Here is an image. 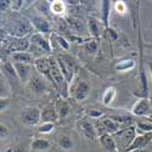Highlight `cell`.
<instances>
[{
    "mask_svg": "<svg viewBox=\"0 0 152 152\" xmlns=\"http://www.w3.org/2000/svg\"><path fill=\"white\" fill-rule=\"evenodd\" d=\"M113 139L116 141V145H117V148H118V152L121 151H126L132 142L134 141V139L136 137V129L135 126L130 125V126H126L124 129H121L119 132L112 134Z\"/></svg>",
    "mask_w": 152,
    "mask_h": 152,
    "instance_id": "cell-1",
    "label": "cell"
},
{
    "mask_svg": "<svg viewBox=\"0 0 152 152\" xmlns=\"http://www.w3.org/2000/svg\"><path fill=\"white\" fill-rule=\"evenodd\" d=\"M50 60V78H51L53 83L58 88L60 91H63V95L66 96V90H67V80L65 75L62 74V71L58 66L57 58L49 57Z\"/></svg>",
    "mask_w": 152,
    "mask_h": 152,
    "instance_id": "cell-2",
    "label": "cell"
},
{
    "mask_svg": "<svg viewBox=\"0 0 152 152\" xmlns=\"http://www.w3.org/2000/svg\"><path fill=\"white\" fill-rule=\"evenodd\" d=\"M21 122L26 125H37L42 121V111L37 107H27L21 113Z\"/></svg>",
    "mask_w": 152,
    "mask_h": 152,
    "instance_id": "cell-3",
    "label": "cell"
},
{
    "mask_svg": "<svg viewBox=\"0 0 152 152\" xmlns=\"http://www.w3.org/2000/svg\"><path fill=\"white\" fill-rule=\"evenodd\" d=\"M152 141V133H147V134H141L137 135L134 141L132 142V145L126 148L125 152H130V151H135V150H142L146 148V146Z\"/></svg>",
    "mask_w": 152,
    "mask_h": 152,
    "instance_id": "cell-4",
    "label": "cell"
},
{
    "mask_svg": "<svg viewBox=\"0 0 152 152\" xmlns=\"http://www.w3.org/2000/svg\"><path fill=\"white\" fill-rule=\"evenodd\" d=\"M28 85L32 89V91L35 93V94H43L48 89L46 80L38 74H32L31 79L28 80Z\"/></svg>",
    "mask_w": 152,
    "mask_h": 152,
    "instance_id": "cell-5",
    "label": "cell"
},
{
    "mask_svg": "<svg viewBox=\"0 0 152 152\" xmlns=\"http://www.w3.org/2000/svg\"><path fill=\"white\" fill-rule=\"evenodd\" d=\"M151 108V104H150V100L146 97H142L140 100H137L136 102L134 104L133 108H132V113L136 117H145L148 111Z\"/></svg>",
    "mask_w": 152,
    "mask_h": 152,
    "instance_id": "cell-6",
    "label": "cell"
},
{
    "mask_svg": "<svg viewBox=\"0 0 152 152\" xmlns=\"http://www.w3.org/2000/svg\"><path fill=\"white\" fill-rule=\"evenodd\" d=\"M33 31V24L27 22V21H20L15 24V27L11 29V34H14L16 38H22L28 35Z\"/></svg>",
    "mask_w": 152,
    "mask_h": 152,
    "instance_id": "cell-7",
    "label": "cell"
},
{
    "mask_svg": "<svg viewBox=\"0 0 152 152\" xmlns=\"http://www.w3.org/2000/svg\"><path fill=\"white\" fill-rule=\"evenodd\" d=\"M89 93H90V85L85 80L80 79L73 90V97L77 101H84L88 96H89Z\"/></svg>",
    "mask_w": 152,
    "mask_h": 152,
    "instance_id": "cell-8",
    "label": "cell"
},
{
    "mask_svg": "<svg viewBox=\"0 0 152 152\" xmlns=\"http://www.w3.org/2000/svg\"><path fill=\"white\" fill-rule=\"evenodd\" d=\"M14 63V67L16 69V73H17V77L24 82L27 83L31 77H32V65H26V63H16V62H12Z\"/></svg>",
    "mask_w": 152,
    "mask_h": 152,
    "instance_id": "cell-9",
    "label": "cell"
},
{
    "mask_svg": "<svg viewBox=\"0 0 152 152\" xmlns=\"http://www.w3.org/2000/svg\"><path fill=\"white\" fill-rule=\"evenodd\" d=\"M31 43H32V45L42 49L43 51H48V53H49L50 50H51L50 43L48 42V39H46V38H45L42 33H35V34H33L32 38H31Z\"/></svg>",
    "mask_w": 152,
    "mask_h": 152,
    "instance_id": "cell-10",
    "label": "cell"
},
{
    "mask_svg": "<svg viewBox=\"0 0 152 152\" xmlns=\"http://www.w3.org/2000/svg\"><path fill=\"white\" fill-rule=\"evenodd\" d=\"M58 119V115L57 111L55 108V106H45L42 110V121L43 123H55Z\"/></svg>",
    "mask_w": 152,
    "mask_h": 152,
    "instance_id": "cell-11",
    "label": "cell"
},
{
    "mask_svg": "<svg viewBox=\"0 0 152 152\" xmlns=\"http://www.w3.org/2000/svg\"><path fill=\"white\" fill-rule=\"evenodd\" d=\"M34 66H35L38 72L42 73L43 75H45V77H48L50 80H51V78H50V60H49V57L37 58L34 62Z\"/></svg>",
    "mask_w": 152,
    "mask_h": 152,
    "instance_id": "cell-12",
    "label": "cell"
},
{
    "mask_svg": "<svg viewBox=\"0 0 152 152\" xmlns=\"http://www.w3.org/2000/svg\"><path fill=\"white\" fill-rule=\"evenodd\" d=\"M80 132L89 139H93V140H95V139L99 136L97 135V132H96V128L95 125L89 122V121H82L80 122Z\"/></svg>",
    "mask_w": 152,
    "mask_h": 152,
    "instance_id": "cell-13",
    "label": "cell"
},
{
    "mask_svg": "<svg viewBox=\"0 0 152 152\" xmlns=\"http://www.w3.org/2000/svg\"><path fill=\"white\" fill-rule=\"evenodd\" d=\"M100 142L107 152H118L116 141L111 134H105L102 136H100Z\"/></svg>",
    "mask_w": 152,
    "mask_h": 152,
    "instance_id": "cell-14",
    "label": "cell"
},
{
    "mask_svg": "<svg viewBox=\"0 0 152 152\" xmlns=\"http://www.w3.org/2000/svg\"><path fill=\"white\" fill-rule=\"evenodd\" d=\"M31 48L29 43L26 39H21V38H16V39L10 44V50L12 54L15 53H26V50Z\"/></svg>",
    "mask_w": 152,
    "mask_h": 152,
    "instance_id": "cell-15",
    "label": "cell"
},
{
    "mask_svg": "<svg viewBox=\"0 0 152 152\" xmlns=\"http://www.w3.org/2000/svg\"><path fill=\"white\" fill-rule=\"evenodd\" d=\"M12 62L16 63H26V65H32L35 62L33 55L31 53H15L11 55Z\"/></svg>",
    "mask_w": 152,
    "mask_h": 152,
    "instance_id": "cell-16",
    "label": "cell"
},
{
    "mask_svg": "<svg viewBox=\"0 0 152 152\" xmlns=\"http://www.w3.org/2000/svg\"><path fill=\"white\" fill-rule=\"evenodd\" d=\"M55 108L57 111V115H58V118H66L68 117L69 112H71V107L68 105V102L66 100H57L56 104H55Z\"/></svg>",
    "mask_w": 152,
    "mask_h": 152,
    "instance_id": "cell-17",
    "label": "cell"
},
{
    "mask_svg": "<svg viewBox=\"0 0 152 152\" xmlns=\"http://www.w3.org/2000/svg\"><path fill=\"white\" fill-rule=\"evenodd\" d=\"M32 24L35 29L39 31V33H49L50 32V24L46 20H44L43 17H33L32 20Z\"/></svg>",
    "mask_w": 152,
    "mask_h": 152,
    "instance_id": "cell-18",
    "label": "cell"
},
{
    "mask_svg": "<svg viewBox=\"0 0 152 152\" xmlns=\"http://www.w3.org/2000/svg\"><path fill=\"white\" fill-rule=\"evenodd\" d=\"M31 147L34 151H48L50 147H51V144H50V141L45 140V139L35 137V139H33Z\"/></svg>",
    "mask_w": 152,
    "mask_h": 152,
    "instance_id": "cell-19",
    "label": "cell"
},
{
    "mask_svg": "<svg viewBox=\"0 0 152 152\" xmlns=\"http://www.w3.org/2000/svg\"><path fill=\"white\" fill-rule=\"evenodd\" d=\"M57 144H58V146L62 150H65V151H69V150L73 148V140H72V137L66 135V134H60L57 136Z\"/></svg>",
    "mask_w": 152,
    "mask_h": 152,
    "instance_id": "cell-20",
    "label": "cell"
},
{
    "mask_svg": "<svg viewBox=\"0 0 152 152\" xmlns=\"http://www.w3.org/2000/svg\"><path fill=\"white\" fill-rule=\"evenodd\" d=\"M116 97V88L113 86H110L107 89L104 91V95H102V104L104 106H110L113 100Z\"/></svg>",
    "mask_w": 152,
    "mask_h": 152,
    "instance_id": "cell-21",
    "label": "cell"
},
{
    "mask_svg": "<svg viewBox=\"0 0 152 152\" xmlns=\"http://www.w3.org/2000/svg\"><path fill=\"white\" fill-rule=\"evenodd\" d=\"M88 29H89L90 35H93L94 38L100 37V24L95 17H90L89 21H88Z\"/></svg>",
    "mask_w": 152,
    "mask_h": 152,
    "instance_id": "cell-22",
    "label": "cell"
},
{
    "mask_svg": "<svg viewBox=\"0 0 152 152\" xmlns=\"http://www.w3.org/2000/svg\"><path fill=\"white\" fill-rule=\"evenodd\" d=\"M136 126L139 130H141L144 134L152 133V121L146 119V118H140L136 122Z\"/></svg>",
    "mask_w": 152,
    "mask_h": 152,
    "instance_id": "cell-23",
    "label": "cell"
},
{
    "mask_svg": "<svg viewBox=\"0 0 152 152\" xmlns=\"http://www.w3.org/2000/svg\"><path fill=\"white\" fill-rule=\"evenodd\" d=\"M50 11H51L54 15H62V14H65V11H66V5L63 1L55 0V1H51V4H50Z\"/></svg>",
    "mask_w": 152,
    "mask_h": 152,
    "instance_id": "cell-24",
    "label": "cell"
},
{
    "mask_svg": "<svg viewBox=\"0 0 152 152\" xmlns=\"http://www.w3.org/2000/svg\"><path fill=\"white\" fill-rule=\"evenodd\" d=\"M135 67V62L133 60H122L116 65V69L119 72H126Z\"/></svg>",
    "mask_w": 152,
    "mask_h": 152,
    "instance_id": "cell-25",
    "label": "cell"
},
{
    "mask_svg": "<svg viewBox=\"0 0 152 152\" xmlns=\"http://www.w3.org/2000/svg\"><path fill=\"white\" fill-rule=\"evenodd\" d=\"M55 129V123H42L38 128V133L40 134H50Z\"/></svg>",
    "mask_w": 152,
    "mask_h": 152,
    "instance_id": "cell-26",
    "label": "cell"
},
{
    "mask_svg": "<svg viewBox=\"0 0 152 152\" xmlns=\"http://www.w3.org/2000/svg\"><path fill=\"white\" fill-rule=\"evenodd\" d=\"M108 15H110V1H102V18L106 27H108Z\"/></svg>",
    "mask_w": 152,
    "mask_h": 152,
    "instance_id": "cell-27",
    "label": "cell"
},
{
    "mask_svg": "<svg viewBox=\"0 0 152 152\" xmlns=\"http://www.w3.org/2000/svg\"><path fill=\"white\" fill-rule=\"evenodd\" d=\"M85 49L88 53H91L94 54L95 51H97V42L95 39H90V40H86L85 42Z\"/></svg>",
    "mask_w": 152,
    "mask_h": 152,
    "instance_id": "cell-28",
    "label": "cell"
},
{
    "mask_svg": "<svg viewBox=\"0 0 152 152\" xmlns=\"http://www.w3.org/2000/svg\"><path fill=\"white\" fill-rule=\"evenodd\" d=\"M4 71L10 75V77H14V78H18L17 77V73H16V69L14 67V63L12 62H7L4 65Z\"/></svg>",
    "mask_w": 152,
    "mask_h": 152,
    "instance_id": "cell-29",
    "label": "cell"
},
{
    "mask_svg": "<svg viewBox=\"0 0 152 152\" xmlns=\"http://www.w3.org/2000/svg\"><path fill=\"white\" fill-rule=\"evenodd\" d=\"M68 23L71 24V26H72L75 31H78V32H82V31L84 29L82 21H79L78 18H68Z\"/></svg>",
    "mask_w": 152,
    "mask_h": 152,
    "instance_id": "cell-30",
    "label": "cell"
},
{
    "mask_svg": "<svg viewBox=\"0 0 152 152\" xmlns=\"http://www.w3.org/2000/svg\"><path fill=\"white\" fill-rule=\"evenodd\" d=\"M55 38H56V40H57V44L62 48V49H65V50H69V43L63 37H61V35H55Z\"/></svg>",
    "mask_w": 152,
    "mask_h": 152,
    "instance_id": "cell-31",
    "label": "cell"
},
{
    "mask_svg": "<svg viewBox=\"0 0 152 152\" xmlns=\"http://www.w3.org/2000/svg\"><path fill=\"white\" fill-rule=\"evenodd\" d=\"M115 10H116V12H118V14L124 15L125 12H126V5H125V3H123V1H116L115 3Z\"/></svg>",
    "mask_w": 152,
    "mask_h": 152,
    "instance_id": "cell-32",
    "label": "cell"
},
{
    "mask_svg": "<svg viewBox=\"0 0 152 152\" xmlns=\"http://www.w3.org/2000/svg\"><path fill=\"white\" fill-rule=\"evenodd\" d=\"M88 116H89L90 118H93V119H100L104 116V113L101 111H99V110H90L89 112H88Z\"/></svg>",
    "mask_w": 152,
    "mask_h": 152,
    "instance_id": "cell-33",
    "label": "cell"
},
{
    "mask_svg": "<svg viewBox=\"0 0 152 152\" xmlns=\"http://www.w3.org/2000/svg\"><path fill=\"white\" fill-rule=\"evenodd\" d=\"M0 3H1V4H0V10H1V12H3V11H5V10H6V7H7V6H10V5H11V3H12V1H7V0H1Z\"/></svg>",
    "mask_w": 152,
    "mask_h": 152,
    "instance_id": "cell-34",
    "label": "cell"
},
{
    "mask_svg": "<svg viewBox=\"0 0 152 152\" xmlns=\"http://www.w3.org/2000/svg\"><path fill=\"white\" fill-rule=\"evenodd\" d=\"M0 129H1V134H0V136H1V139H5L6 135H7V128L1 123V126H0Z\"/></svg>",
    "mask_w": 152,
    "mask_h": 152,
    "instance_id": "cell-35",
    "label": "cell"
},
{
    "mask_svg": "<svg viewBox=\"0 0 152 152\" xmlns=\"http://www.w3.org/2000/svg\"><path fill=\"white\" fill-rule=\"evenodd\" d=\"M7 104H9V100L7 99H1V111H5L6 110Z\"/></svg>",
    "mask_w": 152,
    "mask_h": 152,
    "instance_id": "cell-36",
    "label": "cell"
},
{
    "mask_svg": "<svg viewBox=\"0 0 152 152\" xmlns=\"http://www.w3.org/2000/svg\"><path fill=\"white\" fill-rule=\"evenodd\" d=\"M7 152H24L23 147H14V148H10Z\"/></svg>",
    "mask_w": 152,
    "mask_h": 152,
    "instance_id": "cell-37",
    "label": "cell"
},
{
    "mask_svg": "<svg viewBox=\"0 0 152 152\" xmlns=\"http://www.w3.org/2000/svg\"><path fill=\"white\" fill-rule=\"evenodd\" d=\"M148 69H150V74H151V78H152V62L148 63Z\"/></svg>",
    "mask_w": 152,
    "mask_h": 152,
    "instance_id": "cell-38",
    "label": "cell"
},
{
    "mask_svg": "<svg viewBox=\"0 0 152 152\" xmlns=\"http://www.w3.org/2000/svg\"><path fill=\"white\" fill-rule=\"evenodd\" d=\"M130 152H148L146 148H142V150H135V151H130Z\"/></svg>",
    "mask_w": 152,
    "mask_h": 152,
    "instance_id": "cell-39",
    "label": "cell"
},
{
    "mask_svg": "<svg viewBox=\"0 0 152 152\" xmlns=\"http://www.w3.org/2000/svg\"><path fill=\"white\" fill-rule=\"evenodd\" d=\"M151 110H152V104H151Z\"/></svg>",
    "mask_w": 152,
    "mask_h": 152,
    "instance_id": "cell-40",
    "label": "cell"
}]
</instances>
